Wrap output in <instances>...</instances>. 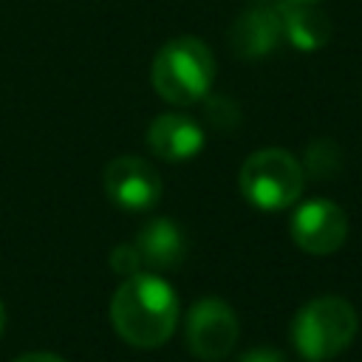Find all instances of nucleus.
<instances>
[{"label": "nucleus", "mask_w": 362, "mask_h": 362, "mask_svg": "<svg viewBox=\"0 0 362 362\" xmlns=\"http://www.w3.org/2000/svg\"><path fill=\"white\" fill-rule=\"evenodd\" d=\"M110 322L127 345L158 348L178 325V294L158 274L139 272L124 277L110 300Z\"/></svg>", "instance_id": "f257e3e1"}, {"label": "nucleus", "mask_w": 362, "mask_h": 362, "mask_svg": "<svg viewBox=\"0 0 362 362\" xmlns=\"http://www.w3.org/2000/svg\"><path fill=\"white\" fill-rule=\"evenodd\" d=\"M150 79L164 102L187 107L192 102L206 99L215 79V57L206 42L192 34L173 37L153 57Z\"/></svg>", "instance_id": "f03ea898"}, {"label": "nucleus", "mask_w": 362, "mask_h": 362, "mask_svg": "<svg viewBox=\"0 0 362 362\" xmlns=\"http://www.w3.org/2000/svg\"><path fill=\"white\" fill-rule=\"evenodd\" d=\"M356 328L359 317L354 305L337 294H322L294 314L291 345L305 362H328L354 342Z\"/></svg>", "instance_id": "7ed1b4c3"}, {"label": "nucleus", "mask_w": 362, "mask_h": 362, "mask_svg": "<svg viewBox=\"0 0 362 362\" xmlns=\"http://www.w3.org/2000/svg\"><path fill=\"white\" fill-rule=\"evenodd\" d=\"M238 187L252 206L263 212H280L303 195L305 170L288 150L263 147L243 161Z\"/></svg>", "instance_id": "20e7f679"}, {"label": "nucleus", "mask_w": 362, "mask_h": 362, "mask_svg": "<svg viewBox=\"0 0 362 362\" xmlns=\"http://www.w3.org/2000/svg\"><path fill=\"white\" fill-rule=\"evenodd\" d=\"M240 337L238 314L232 305L221 297H201L184 320V339L192 356L204 362H221L226 359Z\"/></svg>", "instance_id": "39448f33"}, {"label": "nucleus", "mask_w": 362, "mask_h": 362, "mask_svg": "<svg viewBox=\"0 0 362 362\" xmlns=\"http://www.w3.org/2000/svg\"><path fill=\"white\" fill-rule=\"evenodd\" d=\"M107 198L124 212H147L161 198V175L139 156H119L102 173Z\"/></svg>", "instance_id": "423d86ee"}, {"label": "nucleus", "mask_w": 362, "mask_h": 362, "mask_svg": "<svg viewBox=\"0 0 362 362\" xmlns=\"http://www.w3.org/2000/svg\"><path fill=\"white\" fill-rule=\"evenodd\" d=\"M288 232L305 255H331L348 238V215L339 204L328 198H314L294 209Z\"/></svg>", "instance_id": "0eeeda50"}, {"label": "nucleus", "mask_w": 362, "mask_h": 362, "mask_svg": "<svg viewBox=\"0 0 362 362\" xmlns=\"http://www.w3.org/2000/svg\"><path fill=\"white\" fill-rule=\"evenodd\" d=\"M229 48L240 59H263L283 42V23L277 8L252 6L229 25Z\"/></svg>", "instance_id": "6e6552de"}, {"label": "nucleus", "mask_w": 362, "mask_h": 362, "mask_svg": "<svg viewBox=\"0 0 362 362\" xmlns=\"http://www.w3.org/2000/svg\"><path fill=\"white\" fill-rule=\"evenodd\" d=\"M206 144V136L198 122L184 113H161L147 127V147L164 161H187L198 156Z\"/></svg>", "instance_id": "1a4fd4ad"}, {"label": "nucleus", "mask_w": 362, "mask_h": 362, "mask_svg": "<svg viewBox=\"0 0 362 362\" xmlns=\"http://www.w3.org/2000/svg\"><path fill=\"white\" fill-rule=\"evenodd\" d=\"M136 249L141 255V263L156 272H173L187 257V238L181 226L170 218H153L147 221L136 235Z\"/></svg>", "instance_id": "9d476101"}, {"label": "nucleus", "mask_w": 362, "mask_h": 362, "mask_svg": "<svg viewBox=\"0 0 362 362\" xmlns=\"http://www.w3.org/2000/svg\"><path fill=\"white\" fill-rule=\"evenodd\" d=\"M283 23V40H288L300 51H317L331 40V20L325 11L314 8V3H288L280 0L277 6Z\"/></svg>", "instance_id": "9b49d317"}, {"label": "nucleus", "mask_w": 362, "mask_h": 362, "mask_svg": "<svg viewBox=\"0 0 362 362\" xmlns=\"http://www.w3.org/2000/svg\"><path fill=\"white\" fill-rule=\"evenodd\" d=\"M342 167V153L337 147V141H328V139H320L314 141L308 150H305V161H303V170L305 175H314V178H334Z\"/></svg>", "instance_id": "f8f14e48"}, {"label": "nucleus", "mask_w": 362, "mask_h": 362, "mask_svg": "<svg viewBox=\"0 0 362 362\" xmlns=\"http://www.w3.org/2000/svg\"><path fill=\"white\" fill-rule=\"evenodd\" d=\"M141 255L136 249V243H119L113 252H110V269L124 280V277H133L141 272Z\"/></svg>", "instance_id": "ddd939ff"}, {"label": "nucleus", "mask_w": 362, "mask_h": 362, "mask_svg": "<svg viewBox=\"0 0 362 362\" xmlns=\"http://www.w3.org/2000/svg\"><path fill=\"white\" fill-rule=\"evenodd\" d=\"M206 102H209V105H206V116H209V122H212L215 127L229 130V127L238 124L240 113H238V105H235L232 99H226V96H209Z\"/></svg>", "instance_id": "4468645a"}, {"label": "nucleus", "mask_w": 362, "mask_h": 362, "mask_svg": "<svg viewBox=\"0 0 362 362\" xmlns=\"http://www.w3.org/2000/svg\"><path fill=\"white\" fill-rule=\"evenodd\" d=\"M238 362H288L283 351H277L274 345H257V348H249L238 356Z\"/></svg>", "instance_id": "2eb2a0df"}, {"label": "nucleus", "mask_w": 362, "mask_h": 362, "mask_svg": "<svg viewBox=\"0 0 362 362\" xmlns=\"http://www.w3.org/2000/svg\"><path fill=\"white\" fill-rule=\"evenodd\" d=\"M14 362H65V359L57 356V354H48V351H31V354L17 356Z\"/></svg>", "instance_id": "dca6fc26"}, {"label": "nucleus", "mask_w": 362, "mask_h": 362, "mask_svg": "<svg viewBox=\"0 0 362 362\" xmlns=\"http://www.w3.org/2000/svg\"><path fill=\"white\" fill-rule=\"evenodd\" d=\"M3 331H6V305L0 300V337H3Z\"/></svg>", "instance_id": "f3484780"}, {"label": "nucleus", "mask_w": 362, "mask_h": 362, "mask_svg": "<svg viewBox=\"0 0 362 362\" xmlns=\"http://www.w3.org/2000/svg\"><path fill=\"white\" fill-rule=\"evenodd\" d=\"M288 3H317V0H288Z\"/></svg>", "instance_id": "a211bd4d"}]
</instances>
